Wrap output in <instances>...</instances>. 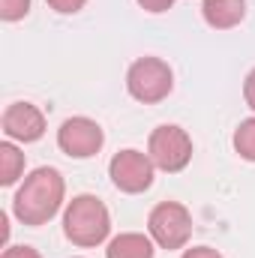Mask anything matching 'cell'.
Here are the masks:
<instances>
[{
    "label": "cell",
    "mask_w": 255,
    "mask_h": 258,
    "mask_svg": "<svg viewBox=\"0 0 255 258\" xmlns=\"http://www.w3.org/2000/svg\"><path fill=\"white\" fill-rule=\"evenodd\" d=\"M63 174L57 168L42 165L24 177V183L18 186V192L12 198V210L24 225H45L57 216V210L63 204Z\"/></svg>",
    "instance_id": "1"
},
{
    "label": "cell",
    "mask_w": 255,
    "mask_h": 258,
    "mask_svg": "<svg viewBox=\"0 0 255 258\" xmlns=\"http://www.w3.org/2000/svg\"><path fill=\"white\" fill-rule=\"evenodd\" d=\"M111 231V213L96 195H75L66 204L63 213V234L75 246H99Z\"/></svg>",
    "instance_id": "2"
},
{
    "label": "cell",
    "mask_w": 255,
    "mask_h": 258,
    "mask_svg": "<svg viewBox=\"0 0 255 258\" xmlns=\"http://www.w3.org/2000/svg\"><path fill=\"white\" fill-rule=\"evenodd\" d=\"M174 87V72L171 66L159 57H138L126 72V90L132 99L153 105L162 102Z\"/></svg>",
    "instance_id": "3"
},
{
    "label": "cell",
    "mask_w": 255,
    "mask_h": 258,
    "mask_svg": "<svg viewBox=\"0 0 255 258\" xmlns=\"http://www.w3.org/2000/svg\"><path fill=\"white\" fill-rule=\"evenodd\" d=\"M147 231L162 249H183L192 237V213L180 201H162L147 216Z\"/></svg>",
    "instance_id": "4"
},
{
    "label": "cell",
    "mask_w": 255,
    "mask_h": 258,
    "mask_svg": "<svg viewBox=\"0 0 255 258\" xmlns=\"http://www.w3.org/2000/svg\"><path fill=\"white\" fill-rule=\"evenodd\" d=\"M147 156L153 159V165L159 171L177 174L192 159V138L186 135V129L174 126V123L156 126L150 132V141H147Z\"/></svg>",
    "instance_id": "5"
},
{
    "label": "cell",
    "mask_w": 255,
    "mask_h": 258,
    "mask_svg": "<svg viewBox=\"0 0 255 258\" xmlns=\"http://www.w3.org/2000/svg\"><path fill=\"white\" fill-rule=\"evenodd\" d=\"M153 168H156L153 159L147 153H141V150H120L108 162L111 183L120 192H129V195H138L153 186Z\"/></svg>",
    "instance_id": "6"
},
{
    "label": "cell",
    "mask_w": 255,
    "mask_h": 258,
    "mask_svg": "<svg viewBox=\"0 0 255 258\" xmlns=\"http://www.w3.org/2000/svg\"><path fill=\"white\" fill-rule=\"evenodd\" d=\"M105 132L90 117H69L57 129V147L72 159H90L102 150Z\"/></svg>",
    "instance_id": "7"
},
{
    "label": "cell",
    "mask_w": 255,
    "mask_h": 258,
    "mask_svg": "<svg viewBox=\"0 0 255 258\" xmlns=\"http://www.w3.org/2000/svg\"><path fill=\"white\" fill-rule=\"evenodd\" d=\"M3 132H6V138L21 141V144L39 141L45 132V114L33 102H12L3 111Z\"/></svg>",
    "instance_id": "8"
},
{
    "label": "cell",
    "mask_w": 255,
    "mask_h": 258,
    "mask_svg": "<svg viewBox=\"0 0 255 258\" xmlns=\"http://www.w3.org/2000/svg\"><path fill=\"white\" fill-rule=\"evenodd\" d=\"M201 15L213 30H231L246 15V0H204Z\"/></svg>",
    "instance_id": "9"
},
{
    "label": "cell",
    "mask_w": 255,
    "mask_h": 258,
    "mask_svg": "<svg viewBox=\"0 0 255 258\" xmlns=\"http://www.w3.org/2000/svg\"><path fill=\"white\" fill-rule=\"evenodd\" d=\"M105 258H153V237L138 231H123L108 243Z\"/></svg>",
    "instance_id": "10"
},
{
    "label": "cell",
    "mask_w": 255,
    "mask_h": 258,
    "mask_svg": "<svg viewBox=\"0 0 255 258\" xmlns=\"http://www.w3.org/2000/svg\"><path fill=\"white\" fill-rule=\"evenodd\" d=\"M21 174H24V153L12 141H3L0 144V183L12 186Z\"/></svg>",
    "instance_id": "11"
},
{
    "label": "cell",
    "mask_w": 255,
    "mask_h": 258,
    "mask_svg": "<svg viewBox=\"0 0 255 258\" xmlns=\"http://www.w3.org/2000/svg\"><path fill=\"white\" fill-rule=\"evenodd\" d=\"M234 150L240 153V159L255 162V117L240 120V126L234 129Z\"/></svg>",
    "instance_id": "12"
},
{
    "label": "cell",
    "mask_w": 255,
    "mask_h": 258,
    "mask_svg": "<svg viewBox=\"0 0 255 258\" xmlns=\"http://www.w3.org/2000/svg\"><path fill=\"white\" fill-rule=\"evenodd\" d=\"M30 12V0H0V18L3 21H18Z\"/></svg>",
    "instance_id": "13"
},
{
    "label": "cell",
    "mask_w": 255,
    "mask_h": 258,
    "mask_svg": "<svg viewBox=\"0 0 255 258\" xmlns=\"http://www.w3.org/2000/svg\"><path fill=\"white\" fill-rule=\"evenodd\" d=\"M84 3H87V0H48V6H51L54 12H60V15H72V12H78Z\"/></svg>",
    "instance_id": "14"
},
{
    "label": "cell",
    "mask_w": 255,
    "mask_h": 258,
    "mask_svg": "<svg viewBox=\"0 0 255 258\" xmlns=\"http://www.w3.org/2000/svg\"><path fill=\"white\" fill-rule=\"evenodd\" d=\"M138 6L144 12H165V9L174 6V0H138Z\"/></svg>",
    "instance_id": "15"
},
{
    "label": "cell",
    "mask_w": 255,
    "mask_h": 258,
    "mask_svg": "<svg viewBox=\"0 0 255 258\" xmlns=\"http://www.w3.org/2000/svg\"><path fill=\"white\" fill-rule=\"evenodd\" d=\"M3 258H42L33 246H9L6 252H3Z\"/></svg>",
    "instance_id": "16"
},
{
    "label": "cell",
    "mask_w": 255,
    "mask_h": 258,
    "mask_svg": "<svg viewBox=\"0 0 255 258\" xmlns=\"http://www.w3.org/2000/svg\"><path fill=\"white\" fill-rule=\"evenodd\" d=\"M180 258H222L213 246H192V249H186Z\"/></svg>",
    "instance_id": "17"
},
{
    "label": "cell",
    "mask_w": 255,
    "mask_h": 258,
    "mask_svg": "<svg viewBox=\"0 0 255 258\" xmlns=\"http://www.w3.org/2000/svg\"><path fill=\"white\" fill-rule=\"evenodd\" d=\"M243 99H246V105L255 111V69L246 75V81H243Z\"/></svg>",
    "instance_id": "18"
}]
</instances>
